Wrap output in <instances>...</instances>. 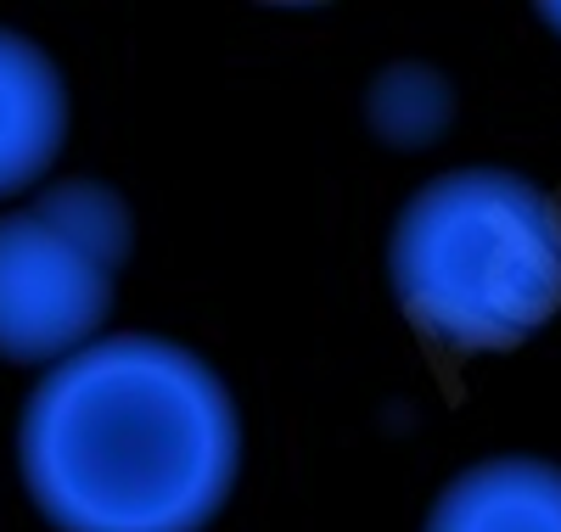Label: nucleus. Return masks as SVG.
<instances>
[{
  "label": "nucleus",
  "instance_id": "obj_6",
  "mask_svg": "<svg viewBox=\"0 0 561 532\" xmlns=\"http://www.w3.org/2000/svg\"><path fill=\"white\" fill-rule=\"evenodd\" d=\"M365 113H370V129L382 140H393V147H427V140L444 135V124L455 113V95H449L438 68L393 62L388 73H377V84H370Z\"/></svg>",
  "mask_w": 561,
  "mask_h": 532
},
{
  "label": "nucleus",
  "instance_id": "obj_1",
  "mask_svg": "<svg viewBox=\"0 0 561 532\" xmlns=\"http://www.w3.org/2000/svg\"><path fill=\"white\" fill-rule=\"evenodd\" d=\"M18 465L57 532H203L237 488L242 420L192 348L118 331L39 375Z\"/></svg>",
  "mask_w": 561,
  "mask_h": 532
},
{
  "label": "nucleus",
  "instance_id": "obj_4",
  "mask_svg": "<svg viewBox=\"0 0 561 532\" xmlns=\"http://www.w3.org/2000/svg\"><path fill=\"white\" fill-rule=\"evenodd\" d=\"M68 79L18 28H0V203L34 190L68 147Z\"/></svg>",
  "mask_w": 561,
  "mask_h": 532
},
{
  "label": "nucleus",
  "instance_id": "obj_3",
  "mask_svg": "<svg viewBox=\"0 0 561 532\" xmlns=\"http://www.w3.org/2000/svg\"><path fill=\"white\" fill-rule=\"evenodd\" d=\"M129 247V203L96 180H57L0 213V359L62 365L96 343Z\"/></svg>",
  "mask_w": 561,
  "mask_h": 532
},
{
  "label": "nucleus",
  "instance_id": "obj_2",
  "mask_svg": "<svg viewBox=\"0 0 561 532\" xmlns=\"http://www.w3.org/2000/svg\"><path fill=\"white\" fill-rule=\"evenodd\" d=\"M388 275L449 354H505L561 314V208L517 169H449L399 208Z\"/></svg>",
  "mask_w": 561,
  "mask_h": 532
},
{
  "label": "nucleus",
  "instance_id": "obj_5",
  "mask_svg": "<svg viewBox=\"0 0 561 532\" xmlns=\"http://www.w3.org/2000/svg\"><path fill=\"white\" fill-rule=\"evenodd\" d=\"M427 532H561V465L505 454L460 471L427 510Z\"/></svg>",
  "mask_w": 561,
  "mask_h": 532
},
{
  "label": "nucleus",
  "instance_id": "obj_7",
  "mask_svg": "<svg viewBox=\"0 0 561 532\" xmlns=\"http://www.w3.org/2000/svg\"><path fill=\"white\" fill-rule=\"evenodd\" d=\"M539 18H545V23H550V28L561 34V7H539Z\"/></svg>",
  "mask_w": 561,
  "mask_h": 532
}]
</instances>
